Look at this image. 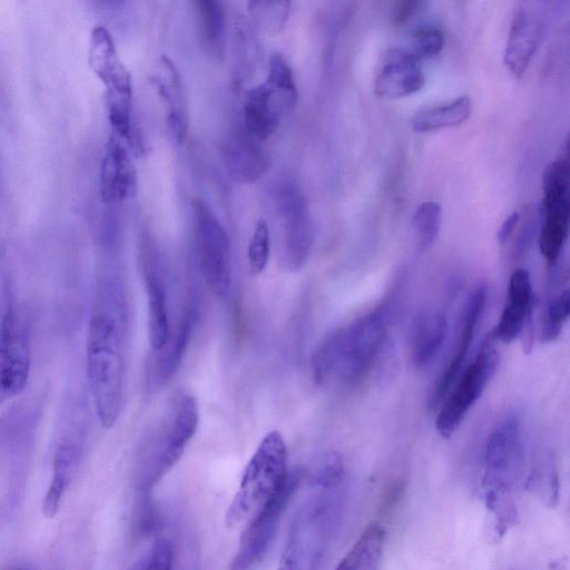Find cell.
I'll return each mask as SVG.
<instances>
[{
  "instance_id": "obj_40",
  "label": "cell",
  "mask_w": 570,
  "mask_h": 570,
  "mask_svg": "<svg viewBox=\"0 0 570 570\" xmlns=\"http://www.w3.org/2000/svg\"><path fill=\"white\" fill-rule=\"evenodd\" d=\"M98 7L101 8H114L122 3L125 0H90Z\"/></svg>"
},
{
  "instance_id": "obj_18",
  "label": "cell",
  "mask_w": 570,
  "mask_h": 570,
  "mask_svg": "<svg viewBox=\"0 0 570 570\" xmlns=\"http://www.w3.org/2000/svg\"><path fill=\"white\" fill-rule=\"evenodd\" d=\"M448 334L443 313L428 311L413 321L410 335L411 362L416 370L430 366L439 355Z\"/></svg>"
},
{
  "instance_id": "obj_2",
  "label": "cell",
  "mask_w": 570,
  "mask_h": 570,
  "mask_svg": "<svg viewBox=\"0 0 570 570\" xmlns=\"http://www.w3.org/2000/svg\"><path fill=\"white\" fill-rule=\"evenodd\" d=\"M389 312L377 308L328 335L312 356L315 383L355 384L374 366L387 333Z\"/></svg>"
},
{
  "instance_id": "obj_35",
  "label": "cell",
  "mask_w": 570,
  "mask_h": 570,
  "mask_svg": "<svg viewBox=\"0 0 570 570\" xmlns=\"http://www.w3.org/2000/svg\"><path fill=\"white\" fill-rule=\"evenodd\" d=\"M529 487L538 493L540 498L547 501L550 505L558 498V474L553 468L552 461L549 460L547 464L535 469L529 479Z\"/></svg>"
},
{
  "instance_id": "obj_36",
  "label": "cell",
  "mask_w": 570,
  "mask_h": 570,
  "mask_svg": "<svg viewBox=\"0 0 570 570\" xmlns=\"http://www.w3.org/2000/svg\"><path fill=\"white\" fill-rule=\"evenodd\" d=\"M174 561L173 543L164 538L157 539L149 552L134 566L136 569H170Z\"/></svg>"
},
{
  "instance_id": "obj_4",
  "label": "cell",
  "mask_w": 570,
  "mask_h": 570,
  "mask_svg": "<svg viewBox=\"0 0 570 570\" xmlns=\"http://www.w3.org/2000/svg\"><path fill=\"white\" fill-rule=\"evenodd\" d=\"M288 472L285 441L279 432L272 431L261 441L245 468L225 514L226 525L234 527L252 517L284 485Z\"/></svg>"
},
{
  "instance_id": "obj_12",
  "label": "cell",
  "mask_w": 570,
  "mask_h": 570,
  "mask_svg": "<svg viewBox=\"0 0 570 570\" xmlns=\"http://www.w3.org/2000/svg\"><path fill=\"white\" fill-rule=\"evenodd\" d=\"M302 479L298 469L291 470L284 485L263 504L244 529L232 569H246L258 562L268 550L281 515L296 492Z\"/></svg>"
},
{
  "instance_id": "obj_23",
  "label": "cell",
  "mask_w": 570,
  "mask_h": 570,
  "mask_svg": "<svg viewBox=\"0 0 570 570\" xmlns=\"http://www.w3.org/2000/svg\"><path fill=\"white\" fill-rule=\"evenodd\" d=\"M78 461L76 446L62 443L57 448L52 461V476L41 504L45 518L53 519L59 513L66 491L76 474Z\"/></svg>"
},
{
  "instance_id": "obj_20",
  "label": "cell",
  "mask_w": 570,
  "mask_h": 570,
  "mask_svg": "<svg viewBox=\"0 0 570 570\" xmlns=\"http://www.w3.org/2000/svg\"><path fill=\"white\" fill-rule=\"evenodd\" d=\"M539 248L553 265L559 259L569 232L570 200L564 197H542Z\"/></svg>"
},
{
  "instance_id": "obj_28",
  "label": "cell",
  "mask_w": 570,
  "mask_h": 570,
  "mask_svg": "<svg viewBox=\"0 0 570 570\" xmlns=\"http://www.w3.org/2000/svg\"><path fill=\"white\" fill-rule=\"evenodd\" d=\"M200 33L210 51L222 53L226 17L222 0H194Z\"/></svg>"
},
{
  "instance_id": "obj_33",
  "label": "cell",
  "mask_w": 570,
  "mask_h": 570,
  "mask_svg": "<svg viewBox=\"0 0 570 570\" xmlns=\"http://www.w3.org/2000/svg\"><path fill=\"white\" fill-rule=\"evenodd\" d=\"M570 314V296L564 289L558 296L549 301L541 328V340L552 342L557 340Z\"/></svg>"
},
{
  "instance_id": "obj_3",
  "label": "cell",
  "mask_w": 570,
  "mask_h": 570,
  "mask_svg": "<svg viewBox=\"0 0 570 570\" xmlns=\"http://www.w3.org/2000/svg\"><path fill=\"white\" fill-rule=\"evenodd\" d=\"M523 454L520 419L507 415L490 433L484 450L482 488L487 509L494 514L495 533L503 535L517 517L512 491Z\"/></svg>"
},
{
  "instance_id": "obj_7",
  "label": "cell",
  "mask_w": 570,
  "mask_h": 570,
  "mask_svg": "<svg viewBox=\"0 0 570 570\" xmlns=\"http://www.w3.org/2000/svg\"><path fill=\"white\" fill-rule=\"evenodd\" d=\"M198 421L196 400L191 395L181 396L147 448L140 481L145 495L179 461L197 430Z\"/></svg>"
},
{
  "instance_id": "obj_1",
  "label": "cell",
  "mask_w": 570,
  "mask_h": 570,
  "mask_svg": "<svg viewBox=\"0 0 570 570\" xmlns=\"http://www.w3.org/2000/svg\"><path fill=\"white\" fill-rule=\"evenodd\" d=\"M127 317L119 294L107 289L94 306L86 342V367L96 414L104 429L118 420L124 395Z\"/></svg>"
},
{
  "instance_id": "obj_15",
  "label": "cell",
  "mask_w": 570,
  "mask_h": 570,
  "mask_svg": "<svg viewBox=\"0 0 570 570\" xmlns=\"http://www.w3.org/2000/svg\"><path fill=\"white\" fill-rule=\"evenodd\" d=\"M532 284L527 269L517 268L510 276L507 299L499 322L491 334L503 343H511L519 337L531 321Z\"/></svg>"
},
{
  "instance_id": "obj_9",
  "label": "cell",
  "mask_w": 570,
  "mask_h": 570,
  "mask_svg": "<svg viewBox=\"0 0 570 570\" xmlns=\"http://www.w3.org/2000/svg\"><path fill=\"white\" fill-rule=\"evenodd\" d=\"M499 361L500 355L491 335L464 370L435 419V429L442 438H450L460 426L471 406L479 400L493 377Z\"/></svg>"
},
{
  "instance_id": "obj_5",
  "label": "cell",
  "mask_w": 570,
  "mask_h": 570,
  "mask_svg": "<svg viewBox=\"0 0 570 570\" xmlns=\"http://www.w3.org/2000/svg\"><path fill=\"white\" fill-rule=\"evenodd\" d=\"M341 502L326 493L306 502L292 523L282 569H313L324 558L338 527Z\"/></svg>"
},
{
  "instance_id": "obj_11",
  "label": "cell",
  "mask_w": 570,
  "mask_h": 570,
  "mask_svg": "<svg viewBox=\"0 0 570 570\" xmlns=\"http://www.w3.org/2000/svg\"><path fill=\"white\" fill-rule=\"evenodd\" d=\"M31 354L24 323L11 302L0 321V404L20 395L30 375Z\"/></svg>"
},
{
  "instance_id": "obj_21",
  "label": "cell",
  "mask_w": 570,
  "mask_h": 570,
  "mask_svg": "<svg viewBox=\"0 0 570 570\" xmlns=\"http://www.w3.org/2000/svg\"><path fill=\"white\" fill-rule=\"evenodd\" d=\"M425 83L420 62L390 53L389 62L375 79L376 96L399 99L419 92Z\"/></svg>"
},
{
  "instance_id": "obj_6",
  "label": "cell",
  "mask_w": 570,
  "mask_h": 570,
  "mask_svg": "<svg viewBox=\"0 0 570 570\" xmlns=\"http://www.w3.org/2000/svg\"><path fill=\"white\" fill-rule=\"evenodd\" d=\"M298 94L291 66L284 56L269 57L264 82L250 88L243 106L244 129L258 141L268 139L285 114L297 102Z\"/></svg>"
},
{
  "instance_id": "obj_38",
  "label": "cell",
  "mask_w": 570,
  "mask_h": 570,
  "mask_svg": "<svg viewBox=\"0 0 570 570\" xmlns=\"http://www.w3.org/2000/svg\"><path fill=\"white\" fill-rule=\"evenodd\" d=\"M404 491L403 482H396L390 487L381 503L380 510L382 515H387L397 505L400 499L403 498Z\"/></svg>"
},
{
  "instance_id": "obj_32",
  "label": "cell",
  "mask_w": 570,
  "mask_h": 570,
  "mask_svg": "<svg viewBox=\"0 0 570 570\" xmlns=\"http://www.w3.org/2000/svg\"><path fill=\"white\" fill-rule=\"evenodd\" d=\"M306 475L309 485L324 491L333 490L344 478L343 459L336 452H325L314 460Z\"/></svg>"
},
{
  "instance_id": "obj_16",
  "label": "cell",
  "mask_w": 570,
  "mask_h": 570,
  "mask_svg": "<svg viewBox=\"0 0 570 570\" xmlns=\"http://www.w3.org/2000/svg\"><path fill=\"white\" fill-rule=\"evenodd\" d=\"M99 195L106 204L129 198L136 187V175L126 148L118 137L110 138L99 168Z\"/></svg>"
},
{
  "instance_id": "obj_29",
  "label": "cell",
  "mask_w": 570,
  "mask_h": 570,
  "mask_svg": "<svg viewBox=\"0 0 570 570\" xmlns=\"http://www.w3.org/2000/svg\"><path fill=\"white\" fill-rule=\"evenodd\" d=\"M443 46L444 36L440 29L423 28L411 35L405 43L392 50L391 55L421 62L440 53Z\"/></svg>"
},
{
  "instance_id": "obj_14",
  "label": "cell",
  "mask_w": 570,
  "mask_h": 570,
  "mask_svg": "<svg viewBox=\"0 0 570 570\" xmlns=\"http://www.w3.org/2000/svg\"><path fill=\"white\" fill-rule=\"evenodd\" d=\"M488 291L484 286L476 287L468 297L462 311L460 334L454 352L452 353L445 368L441 373L432 392L431 406L438 405L448 393L458 376L471 343L480 318L485 308Z\"/></svg>"
},
{
  "instance_id": "obj_27",
  "label": "cell",
  "mask_w": 570,
  "mask_h": 570,
  "mask_svg": "<svg viewBox=\"0 0 570 570\" xmlns=\"http://www.w3.org/2000/svg\"><path fill=\"white\" fill-rule=\"evenodd\" d=\"M148 299V336L154 350L161 348L169 338V322L164 287L156 276L146 277Z\"/></svg>"
},
{
  "instance_id": "obj_37",
  "label": "cell",
  "mask_w": 570,
  "mask_h": 570,
  "mask_svg": "<svg viewBox=\"0 0 570 570\" xmlns=\"http://www.w3.org/2000/svg\"><path fill=\"white\" fill-rule=\"evenodd\" d=\"M425 0H392L391 21L394 26L407 23L421 9Z\"/></svg>"
},
{
  "instance_id": "obj_30",
  "label": "cell",
  "mask_w": 570,
  "mask_h": 570,
  "mask_svg": "<svg viewBox=\"0 0 570 570\" xmlns=\"http://www.w3.org/2000/svg\"><path fill=\"white\" fill-rule=\"evenodd\" d=\"M292 0H248V12L254 22L269 35L279 33L285 27Z\"/></svg>"
},
{
  "instance_id": "obj_39",
  "label": "cell",
  "mask_w": 570,
  "mask_h": 570,
  "mask_svg": "<svg viewBox=\"0 0 570 570\" xmlns=\"http://www.w3.org/2000/svg\"><path fill=\"white\" fill-rule=\"evenodd\" d=\"M519 220H520V215L517 212L512 213L511 215H509L505 218V220L502 223V225L500 226L498 234H497V239L500 245H504L509 240V238L514 233V230L519 224Z\"/></svg>"
},
{
  "instance_id": "obj_19",
  "label": "cell",
  "mask_w": 570,
  "mask_h": 570,
  "mask_svg": "<svg viewBox=\"0 0 570 570\" xmlns=\"http://www.w3.org/2000/svg\"><path fill=\"white\" fill-rule=\"evenodd\" d=\"M224 158L230 175L240 183L257 180L269 166L261 141L248 135L245 129L225 142Z\"/></svg>"
},
{
  "instance_id": "obj_34",
  "label": "cell",
  "mask_w": 570,
  "mask_h": 570,
  "mask_svg": "<svg viewBox=\"0 0 570 570\" xmlns=\"http://www.w3.org/2000/svg\"><path fill=\"white\" fill-rule=\"evenodd\" d=\"M271 236L266 220L257 222L248 244V265L254 274L263 272L269 259Z\"/></svg>"
},
{
  "instance_id": "obj_22",
  "label": "cell",
  "mask_w": 570,
  "mask_h": 570,
  "mask_svg": "<svg viewBox=\"0 0 570 570\" xmlns=\"http://www.w3.org/2000/svg\"><path fill=\"white\" fill-rule=\"evenodd\" d=\"M151 81L168 106V129L176 140L181 141L186 130L181 80L178 69L170 58L167 56L159 58Z\"/></svg>"
},
{
  "instance_id": "obj_25",
  "label": "cell",
  "mask_w": 570,
  "mask_h": 570,
  "mask_svg": "<svg viewBox=\"0 0 570 570\" xmlns=\"http://www.w3.org/2000/svg\"><path fill=\"white\" fill-rule=\"evenodd\" d=\"M385 542V528L374 521L361 533L351 550L341 560L337 569L372 570L380 566Z\"/></svg>"
},
{
  "instance_id": "obj_13",
  "label": "cell",
  "mask_w": 570,
  "mask_h": 570,
  "mask_svg": "<svg viewBox=\"0 0 570 570\" xmlns=\"http://www.w3.org/2000/svg\"><path fill=\"white\" fill-rule=\"evenodd\" d=\"M543 0H527L515 14L504 51V63L514 77L527 70L544 33Z\"/></svg>"
},
{
  "instance_id": "obj_24",
  "label": "cell",
  "mask_w": 570,
  "mask_h": 570,
  "mask_svg": "<svg viewBox=\"0 0 570 570\" xmlns=\"http://www.w3.org/2000/svg\"><path fill=\"white\" fill-rule=\"evenodd\" d=\"M193 331V317L187 314L179 323L175 336L166 344L155 350L157 353L149 367V386L159 389L166 384L180 366L184 354L190 341Z\"/></svg>"
},
{
  "instance_id": "obj_26",
  "label": "cell",
  "mask_w": 570,
  "mask_h": 570,
  "mask_svg": "<svg viewBox=\"0 0 570 570\" xmlns=\"http://www.w3.org/2000/svg\"><path fill=\"white\" fill-rule=\"evenodd\" d=\"M471 100L461 96L450 102L423 109L414 115L411 125L415 131L428 132L463 124L471 115Z\"/></svg>"
},
{
  "instance_id": "obj_10",
  "label": "cell",
  "mask_w": 570,
  "mask_h": 570,
  "mask_svg": "<svg viewBox=\"0 0 570 570\" xmlns=\"http://www.w3.org/2000/svg\"><path fill=\"white\" fill-rule=\"evenodd\" d=\"M193 208L203 277L213 294L225 296L232 283L227 232L204 199H195Z\"/></svg>"
},
{
  "instance_id": "obj_17",
  "label": "cell",
  "mask_w": 570,
  "mask_h": 570,
  "mask_svg": "<svg viewBox=\"0 0 570 570\" xmlns=\"http://www.w3.org/2000/svg\"><path fill=\"white\" fill-rule=\"evenodd\" d=\"M284 255L288 265L299 268L308 258L313 244V225L306 204L296 193L283 205Z\"/></svg>"
},
{
  "instance_id": "obj_31",
  "label": "cell",
  "mask_w": 570,
  "mask_h": 570,
  "mask_svg": "<svg viewBox=\"0 0 570 570\" xmlns=\"http://www.w3.org/2000/svg\"><path fill=\"white\" fill-rule=\"evenodd\" d=\"M442 223L441 206L433 200L422 203L412 218V229L416 246L426 250L438 238Z\"/></svg>"
},
{
  "instance_id": "obj_8",
  "label": "cell",
  "mask_w": 570,
  "mask_h": 570,
  "mask_svg": "<svg viewBox=\"0 0 570 570\" xmlns=\"http://www.w3.org/2000/svg\"><path fill=\"white\" fill-rule=\"evenodd\" d=\"M88 61L106 88L107 112L111 127H129L132 100L130 73L118 56L110 32L104 26H97L91 31Z\"/></svg>"
}]
</instances>
